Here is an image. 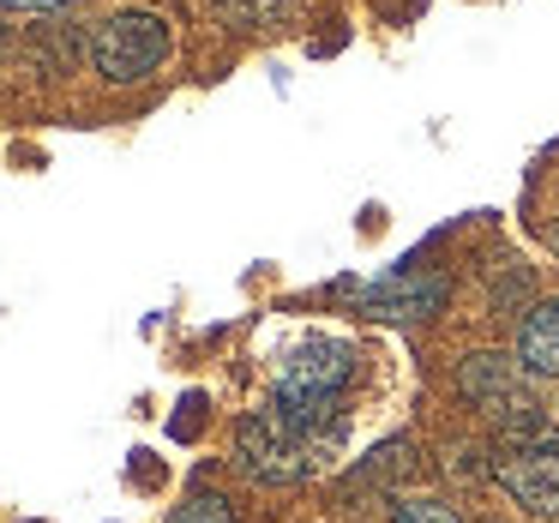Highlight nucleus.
<instances>
[{
  "instance_id": "ddd939ff",
  "label": "nucleus",
  "mask_w": 559,
  "mask_h": 523,
  "mask_svg": "<svg viewBox=\"0 0 559 523\" xmlns=\"http://www.w3.org/2000/svg\"><path fill=\"white\" fill-rule=\"evenodd\" d=\"M542 241H547V247H554V253H559V205H554V211H547V217H542Z\"/></svg>"
},
{
  "instance_id": "9b49d317",
  "label": "nucleus",
  "mask_w": 559,
  "mask_h": 523,
  "mask_svg": "<svg viewBox=\"0 0 559 523\" xmlns=\"http://www.w3.org/2000/svg\"><path fill=\"white\" fill-rule=\"evenodd\" d=\"M391 523H463V518L445 506V499H409V506H397Z\"/></svg>"
},
{
  "instance_id": "39448f33",
  "label": "nucleus",
  "mask_w": 559,
  "mask_h": 523,
  "mask_svg": "<svg viewBox=\"0 0 559 523\" xmlns=\"http://www.w3.org/2000/svg\"><path fill=\"white\" fill-rule=\"evenodd\" d=\"M457 385L475 409L506 421V427H518L535 415L530 391H523V367H511V355H469V361L457 367Z\"/></svg>"
},
{
  "instance_id": "423d86ee",
  "label": "nucleus",
  "mask_w": 559,
  "mask_h": 523,
  "mask_svg": "<svg viewBox=\"0 0 559 523\" xmlns=\"http://www.w3.org/2000/svg\"><path fill=\"white\" fill-rule=\"evenodd\" d=\"M518 367L530 379H559V301H530L518 325Z\"/></svg>"
},
{
  "instance_id": "20e7f679",
  "label": "nucleus",
  "mask_w": 559,
  "mask_h": 523,
  "mask_svg": "<svg viewBox=\"0 0 559 523\" xmlns=\"http://www.w3.org/2000/svg\"><path fill=\"white\" fill-rule=\"evenodd\" d=\"M343 301L367 319H433L451 301V277L433 265H397L373 283H343Z\"/></svg>"
},
{
  "instance_id": "1a4fd4ad",
  "label": "nucleus",
  "mask_w": 559,
  "mask_h": 523,
  "mask_svg": "<svg viewBox=\"0 0 559 523\" xmlns=\"http://www.w3.org/2000/svg\"><path fill=\"white\" fill-rule=\"evenodd\" d=\"M523 301H535V283H530V265L523 259H499L493 265V313H518Z\"/></svg>"
},
{
  "instance_id": "9d476101",
  "label": "nucleus",
  "mask_w": 559,
  "mask_h": 523,
  "mask_svg": "<svg viewBox=\"0 0 559 523\" xmlns=\"http://www.w3.org/2000/svg\"><path fill=\"white\" fill-rule=\"evenodd\" d=\"M169 523H235V506L217 494V487H193V494L175 506Z\"/></svg>"
},
{
  "instance_id": "6e6552de",
  "label": "nucleus",
  "mask_w": 559,
  "mask_h": 523,
  "mask_svg": "<svg viewBox=\"0 0 559 523\" xmlns=\"http://www.w3.org/2000/svg\"><path fill=\"white\" fill-rule=\"evenodd\" d=\"M211 13L235 31H265V25H283L295 13V0H211Z\"/></svg>"
},
{
  "instance_id": "f8f14e48",
  "label": "nucleus",
  "mask_w": 559,
  "mask_h": 523,
  "mask_svg": "<svg viewBox=\"0 0 559 523\" xmlns=\"http://www.w3.org/2000/svg\"><path fill=\"white\" fill-rule=\"evenodd\" d=\"M7 13H61V7H73V0H0Z\"/></svg>"
},
{
  "instance_id": "f03ea898",
  "label": "nucleus",
  "mask_w": 559,
  "mask_h": 523,
  "mask_svg": "<svg viewBox=\"0 0 559 523\" xmlns=\"http://www.w3.org/2000/svg\"><path fill=\"white\" fill-rule=\"evenodd\" d=\"M493 482L518 499L535 518H554L559 511V427H547L542 415L506 427L493 451Z\"/></svg>"
},
{
  "instance_id": "7ed1b4c3",
  "label": "nucleus",
  "mask_w": 559,
  "mask_h": 523,
  "mask_svg": "<svg viewBox=\"0 0 559 523\" xmlns=\"http://www.w3.org/2000/svg\"><path fill=\"white\" fill-rule=\"evenodd\" d=\"M313 463H319L313 457V439H307L289 415L271 409V403H265V409H247L241 421H235V469H241L247 482L289 487V482H301Z\"/></svg>"
},
{
  "instance_id": "f257e3e1",
  "label": "nucleus",
  "mask_w": 559,
  "mask_h": 523,
  "mask_svg": "<svg viewBox=\"0 0 559 523\" xmlns=\"http://www.w3.org/2000/svg\"><path fill=\"white\" fill-rule=\"evenodd\" d=\"M169 49H175L169 19L145 13V7H121V13L97 19V31H91V43H85L97 79H109V85H145V79L169 61Z\"/></svg>"
},
{
  "instance_id": "0eeeda50",
  "label": "nucleus",
  "mask_w": 559,
  "mask_h": 523,
  "mask_svg": "<svg viewBox=\"0 0 559 523\" xmlns=\"http://www.w3.org/2000/svg\"><path fill=\"white\" fill-rule=\"evenodd\" d=\"M409 469H415V439H385V445L355 469V487H397Z\"/></svg>"
}]
</instances>
